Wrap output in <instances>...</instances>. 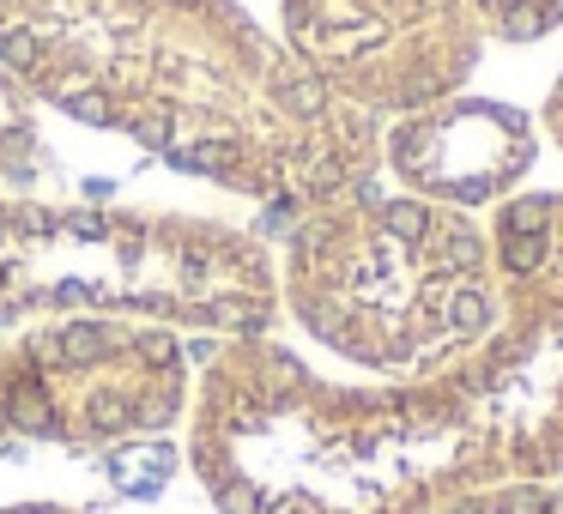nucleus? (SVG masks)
Here are the masks:
<instances>
[{
    "instance_id": "f257e3e1",
    "label": "nucleus",
    "mask_w": 563,
    "mask_h": 514,
    "mask_svg": "<svg viewBox=\"0 0 563 514\" xmlns=\"http://www.w3.org/2000/svg\"><path fill=\"white\" fill-rule=\"evenodd\" d=\"M188 454L219 514H437L490 484L449 369L328 381L267 333L231 339L200 369Z\"/></svg>"
},
{
    "instance_id": "f03ea898",
    "label": "nucleus",
    "mask_w": 563,
    "mask_h": 514,
    "mask_svg": "<svg viewBox=\"0 0 563 514\" xmlns=\"http://www.w3.org/2000/svg\"><path fill=\"white\" fill-rule=\"evenodd\" d=\"M279 303L352 369L382 381L442 376L497 321L490 231L461 206L352 188L297 219Z\"/></svg>"
},
{
    "instance_id": "7ed1b4c3",
    "label": "nucleus",
    "mask_w": 563,
    "mask_h": 514,
    "mask_svg": "<svg viewBox=\"0 0 563 514\" xmlns=\"http://www.w3.org/2000/svg\"><path fill=\"white\" fill-rule=\"evenodd\" d=\"M7 297L25 309H122L224 339H261L279 321L267 248L200 219H37L13 236Z\"/></svg>"
},
{
    "instance_id": "20e7f679",
    "label": "nucleus",
    "mask_w": 563,
    "mask_h": 514,
    "mask_svg": "<svg viewBox=\"0 0 563 514\" xmlns=\"http://www.w3.org/2000/svg\"><path fill=\"white\" fill-rule=\"evenodd\" d=\"M497 321L449 369L485 442V472L563 478V188L509 194L490 219Z\"/></svg>"
},
{
    "instance_id": "39448f33",
    "label": "nucleus",
    "mask_w": 563,
    "mask_h": 514,
    "mask_svg": "<svg viewBox=\"0 0 563 514\" xmlns=\"http://www.w3.org/2000/svg\"><path fill=\"white\" fill-rule=\"evenodd\" d=\"M188 405V357L158 321L67 315L0 357V429L43 442L158 436Z\"/></svg>"
},
{
    "instance_id": "423d86ee",
    "label": "nucleus",
    "mask_w": 563,
    "mask_h": 514,
    "mask_svg": "<svg viewBox=\"0 0 563 514\" xmlns=\"http://www.w3.org/2000/svg\"><path fill=\"white\" fill-rule=\"evenodd\" d=\"M291 55L364 115H412L466 91L485 25L466 0H285Z\"/></svg>"
},
{
    "instance_id": "0eeeda50",
    "label": "nucleus",
    "mask_w": 563,
    "mask_h": 514,
    "mask_svg": "<svg viewBox=\"0 0 563 514\" xmlns=\"http://www.w3.org/2000/svg\"><path fill=\"white\" fill-rule=\"evenodd\" d=\"M539 158V134L521 110L497 98H454L412 110L382 134V170H394L400 194L437 200V206H503L521 194Z\"/></svg>"
},
{
    "instance_id": "6e6552de",
    "label": "nucleus",
    "mask_w": 563,
    "mask_h": 514,
    "mask_svg": "<svg viewBox=\"0 0 563 514\" xmlns=\"http://www.w3.org/2000/svg\"><path fill=\"white\" fill-rule=\"evenodd\" d=\"M437 514H563V478H497L449 496Z\"/></svg>"
},
{
    "instance_id": "1a4fd4ad",
    "label": "nucleus",
    "mask_w": 563,
    "mask_h": 514,
    "mask_svg": "<svg viewBox=\"0 0 563 514\" xmlns=\"http://www.w3.org/2000/svg\"><path fill=\"white\" fill-rule=\"evenodd\" d=\"M485 37L503 43H539L563 25V0H466Z\"/></svg>"
},
{
    "instance_id": "9d476101",
    "label": "nucleus",
    "mask_w": 563,
    "mask_h": 514,
    "mask_svg": "<svg viewBox=\"0 0 563 514\" xmlns=\"http://www.w3.org/2000/svg\"><path fill=\"white\" fill-rule=\"evenodd\" d=\"M545 134L558 139V152H563V74L551 79V91H545Z\"/></svg>"
},
{
    "instance_id": "9b49d317",
    "label": "nucleus",
    "mask_w": 563,
    "mask_h": 514,
    "mask_svg": "<svg viewBox=\"0 0 563 514\" xmlns=\"http://www.w3.org/2000/svg\"><path fill=\"white\" fill-rule=\"evenodd\" d=\"M0 514H74V509H55V502H19V509H0Z\"/></svg>"
}]
</instances>
